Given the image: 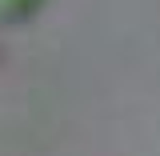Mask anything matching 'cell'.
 <instances>
[{"label": "cell", "mask_w": 160, "mask_h": 156, "mask_svg": "<svg viewBox=\"0 0 160 156\" xmlns=\"http://www.w3.org/2000/svg\"><path fill=\"white\" fill-rule=\"evenodd\" d=\"M40 0H0V16H24V12H32Z\"/></svg>", "instance_id": "6da1fadb"}]
</instances>
